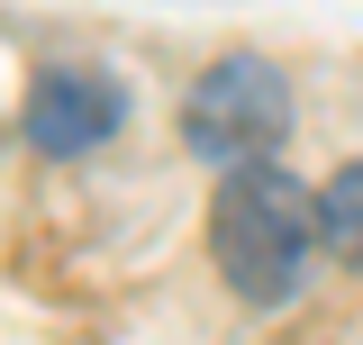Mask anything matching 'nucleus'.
Returning <instances> with one entry per match:
<instances>
[{"mask_svg":"<svg viewBox=\"0 0 363 345\" xmlns=\"http://www.w3.org/2000/svg\"><path fill=\"white\" fill-rule=\"evenodd\" d=\"M309 246H318V200L281 164H236L218 182L209 255H218V273H227L236 300H255V309L291 300L300 273H309Z\"/></svg>","mask_w":363,"mask_h":345,"instance_id":"1","label":"nucleus"},{"mask_svg":"<svg viewBox=\"0 0 363 345\" xmlns=\"http://www.w3.org/2000/svg\"><path fill=\"white\" fill-rule=\"evenodd\" d=\"M182 136H191V155H209V164H272V146L291 136V82L272 73L264 55H218L191 100H182Z\"/></svg>","mask_w":363,"mask_h":345,"instance_id":"2","label":"nucleus"},{"mask_svg":"<svg viewBox=\"0 0 363 345\" xmlns=\"http://www.w3.org/2000/svg\"><path fill=\"white\" fill-rule=\"evenodd\" d=\"M128 119V91L109 82V73H91V64H55L37 73L28 91V136H37V155H91V146H109Z\"/></svg>","mask_w":363,"mask_h":345,"instance_id":"3","label":"nucleus"},{"mask_svg":"<svg viewBox=\"0 0 363 345\" xmlns=\"http://www.w3.org/2000/svg\"><path fill=\"white\" fill-rule=\"evenodd\" d=\"M318 236H327L345 263H363V164H345L336 182H327V200H318Z\"/></svg>","mask_w":363,"mask_h":345,"instance_id":"4","label":"nucleus"}]
</instances>
